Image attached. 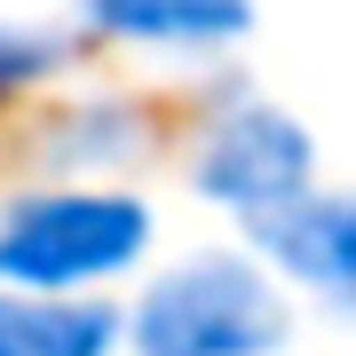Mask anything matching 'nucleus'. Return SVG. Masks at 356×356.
Masks as SVG:
<instances>
[{"label": "nucleus", "mask_w": 356, "mask_h": 356, "mask_svg": "<svg viewBox=\"0 0 356 356\" xmlns=\"http://www.w3.org/2000/svg\"><path fill=\"white\" fill-rule=\"evenodd\" d=\"M151 254V206L111 182H48L0 206L8 293H95Z\"/></svg>", "instance_id": "f257e3e1"}, {"label": "nucleus", "mask_w": 356, "mask_h": 356, "mask_svg": "<svg viewBox=\"0 0 356 356\" xmlns=\"http://www.w3.org/2000/svg\"><path fill=\"white\" fill-rule=\"evenodd\" d=\"M285 341L293 309L254 254H191L119 317L127 356H277Z\"/></svg>", "instance_id": "f03ea898"}, {"label": "nucleus", "mask_w": 356, "mask_h": 356, "mask_svg": "<svg viewBox=\"0 0 356 356\" xmlns=\"http://www.w3.org/2000/svg\"><path fill=\"white\" fill-rule=\"evenodd\" d=\"M191 191L229 214H269V206L317 191V135L277 103H229L191 151Z\"/></svg>", "instance_id": "7ed1b4c3"}, {"label": "nucleus", "mask_w": 356, "mask_h": 356, "mask_svg": "<svg viewBox=\"0 0 356 356\" xmlns=\"http://www.w3.org/2000/svg\"><path fill=\"white\" fill-rule=\"evenodd\" d=\"M245 229H254V245L293 277V293L325 301L332 317H341V309H356V214H348V198L301 191V198H285V206H269V214H254Z\"/></svg>", "instance_id": "20e7f679"}, {"label": "nucleus", "mask_w": 356, "mask_h": 356, "mask_svg": "<svg viewBox=\"0 0 356 356\" xmlns=\"http://www.w3.org/2000/svg\"><path fill=\"white\" fill-rule=\"evenodd\" d=\"M79 24L119 48L159 56H214L254 32V0H79Z\"/></svg>", "instance_id": "39448f33"}, {"label": "nucleus", "mask_w": 356, "mask_h": 356, "mask_svg": "<svg viewBox=\"0 0 356 356\" xmlns=\"http://www.w3.org/2000/svg\"><path fill=\"white\" fill-rule=\"evenodd\" d=\"M0 356H119V309L95 293L0 285Z\"/></svg>", "instance_id": "423d86ee"}, {"label": "nucleus", "mask_w": 356, "mask_h": 356, "mask_svg": "<svg viewBox=\"0 0 356 356\" xmlns=\"http://www.w3.org/2000/svg\"><path fill=\"white\" fill-rule=\"evenodd\" d=\"M143 151H151V119H143L135 103H119V95H88V103H72V111H56L48 135H40V159H48L64 182L119 175V166H135Z\"/></svg>", "instance_id": "0eeeda50"}, {"label": "nucleus", "mask_w": 356, "mask_h": 356, "mask_svg": "<svg viewBox=\"0 0 356 356\" xmlns=\"http://www.w3.org/2000/svg\"><path fill=\"white\" fill-rule=\"evenodd\" d=\"M64 56H72V48H64L56 32L0 16V103L24 95V88H40V79H56V72H64Z\"/></svg>", "instance_id": "6e6552de"}]
</instances>
